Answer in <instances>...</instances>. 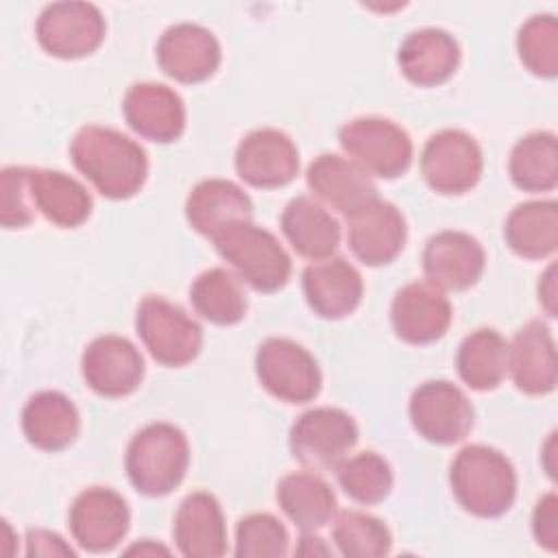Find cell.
I'll use <instances>...</instances> for the list:
<instances>
[{
    "mask_svg": "<svg viewBox=\"0 0 558 558\" xmlns=\"http://www.w3.org/2000/svg\"><path fill=\"white\" fill-rule=\"evenodd\" d=\"M70 159L96 192L111 201L135 196L148 177L146 150L111 126H81L70 142Z\"/></svg>",
    "mask_w": 558,
    "mask_h": 558,
    "instance_id": "1",
    "label": "cell"
},
{
    "mask_svg": "<svg viewBox=\"0 0 558 558\" xmlns=\"http://www.w3.org/2000/svg\"><path fill=\"white\" fill-rule=\"evenodd\" d=\"M449 484L462 510L480 519L501 517L517 497L512 462L486 445H466L456 453L449 466Z\"/></svg>",
    "mask_w": 558,
    "mask_h": 558,
    "instance_id": "2",
    "label": "cell"
},
{
    "mask_svg": "<svg viewBox=\"0 0 558 558\" xmlns=\"http://www.w3.org/2000/svg\"><path fill=\"white\" fill-rule=\"evenodd\" d=\"M190 466V442L172 423L157 421L133 434L124 456L131 486L146 497L170 495Z\"/></svg>",
    "mask_w": 558,
    "mask_h": 558,
    "instance_id": "3",
    "label": "cell"
},
{
    "mask_svg": "<svg viewBox=\"0 0 558 558\" xmlns=\"http://www.w3.org/2000/svg\"><path fill=\"white\" fill-rule=\"evenodd\" d=\"M211 242L242 283L257 292L272 294L281 290L292 275V259L281 242L253 220L231 225Z\"/></svg>",
    "mask_w": 558,
    "mask_h": 558,
    "instance_id": "4",
    "label": "cell"
},
{
    "mask_svg": "<svg viewBox=\"0 0 558 558\" xmlns=\"http://www.w3.org/2000/svg\"><path fill=\"white\" fill-rule=\"evenodd\" d=\"M135 331L150 357L168 368L190 364L203 349V327L181 305L159 294L140 301Z\"/></svg>",
    "mask_w": 558,
    "mask_h": 558,
    "instance_id": "5",
    "label": "cell"
},
{
    "mask_svg": "<svg viewBox=\"0 0 558 558\" xmlns=\"http://www.w3.org/2000/svg\"><path fill=\"white\" fill-rule=\"evenodd\" d=\"M342 150L368 174L379 179L401 177L414 157V146L403 126L381 116H360L338 133Z\"/></svg>",
    "mask_w": 558,
    "mask_h": 558,
    "instance_id": "6",
    "label": "cell"
},
{
    "mask_svg": "<svg viewBox=\"0 0 558 558\" xmlns=\"http://www.w3.org/2000/svg\"><path fill=\"white\" fill-rule=\"evenodd\" d=\"M355 418L331 405L303 412L290 427L288 445L292 458L310 471H336L357 442Z\"/></svg>",
    "mask_w": 558,
    "mask_h": 558,
    "instance_id": "7",
    "label": "cell"
},
{
    "mask_svg": "<svg viewBox=\"0 0 558 558\" xmlns=\"http://www.w3.org/2000/svg\"><path fill=\"white\" fill-rule=\"evenodd\" d=\"M255 375L275 399L307 403L318 397L323 375L314 355L290 338H266L255 351Z\"/></svg>",
    "mask_w": 558,
    "mask_h": 558,
    "instance_id": "8",
    "label": "cell"
},
{
    "mask_svg": "<svg viewBox=\"0 0 558 558\" xmlns=\"http://www.w3.org/2000/svg\"><path fill=\"white\" fill-rule=\"evenodd\" d=\"M484 155L477 140L462 129H442L421 150V174L425 183L447 196H458L477 185Z\"/></svg>",
    "mask_w": 558,
    "mask_h": 558,
    "instance_id": "9",
    "label": "cell"
},
{
    "mask_svg": "<svg viewBox=\"0 0 558 558\" xmlns=\"http://www.w3.org/2000/svg\"><path fill=\"white\" fill-rule=\"evenodd\" d=\"M408 412L418 436L434 445L464 440L475 418L469 397L447 379H429L414 388Z\"/></svg>",
    "mask_w": 558,
    "mask_h": 558,
    "instance_id": "10",
    "label": "cell"
},
{
    "mask_svg": "<svg viewBox=\"0 0 558 558\" xmlns=\"http://www.w3.org/2000/svg\"><path fill=\"white\" fill-rule=\"evenodd\" d=\"M105 17L89 2H52L44 7L35 24L39 46L57 59L92 54L105 39Z\"/></svg>",
    "mask_w": 558,
    "mask_h": 558,
    "instance_id": "11",
    "label": "cell"
},
{
    "mask_svg": "<svg viewBox=\"0 0 558 558\" xmlns=\"http://www.w3.org/2000/svg\"><path fill=\"white\" fill-rule=\"evenodd\" d=\"M70 534L85 551H111L131 527V510L124 497L109 486L81 490L68 512Z\"/></svg>",
    "mask_w": 558,
    "mask_h": 558,
    "instance_id": "12",
    "label": "cell"
},
{
    "mask_svg": "<svg viewBox=\"0 0 558 558\" xmlns=\"http://www.w3.org/2000/svg\"><path fill=\"white\" fill-rule=\"evenodd\" d=\"M81 373L96 395L118 399L140 388L146 364L140 349L129 338L105 333L85 347L81 355Z\"/></svg>",
    "mask_w": 558,
    "mask_h": 558,
    "instance_id": "13",
    "label": "cell"
},
{
    "mask_svg": "<svg viewBox=\"0 0 558 558\" xmlns=\"http://www.w3.org/2000/svg\"><path fill=\"white\" fill-rule=\"evenodd\" d=\"M299 148L290 135L279 129H255L246 133L233 157L238 177L251 187H283L299 174Z\"/></svg>",
    "mask_w": 558,
    "mask_h": 558,
    "instance_id": "14",
    "label": "cell"
},
{
    "mask_svg": "<svg viewBox=\"0 0 558 558\" xmlns=\"http://www.w3.org/2000/svg\"><path fill=\"white\" fill-rule=\"evenodd\" d=\"M163 74L183 85H196L214 76L222 50L216 35L196 22H177L168 26L155 48Z\"/></svg>",
    "mask_w": 558,
    "mask_h": 558,
    "instance_id": "15",
    "label": "cell"
},
{
    "mask_svg": "<svg viewBox=\"0 0 558 558\" xmlns=\"http://www.w3.org/2000/svg\"><path fill=\"white\" fill-rule=\"evenodd\" d=\"M425 279L442 292H460L475 286L486 266V253L477 238L458 229L434 233L421 255Z\"/></svg>",
    "mask_w": 558,
    "mask_h": 558,
    "instance_id": "16",
    "label": "cell"
},
{
    "mask_svg": "<svg viewBox=\"0 0 558 558\" xmlns=\"http://www.w3.org/2000/svg\"><path fill=\"white\" fill-rule=\"evenodd\" d=\"M305 181L318 203L336 209L344 218H351L379 198L371 174L353 159L336 153L318 155L307 166Z\"/></svg>",
    "mask_w": 558,
    "mask_h": 558,
    "instance_id": "17",
    "label": "cell"
},
{
    "mask_svg": "<svg viewBox=\"0 0 558 558\" xmlns=\"http://www.w3.org/2000/svg\"><path fill=\"white\" fill-rule=\"evenodd\" d=\"M453 318V310L442 290L429 281H412L397 290L390 303V323L408 344H432L440 340Z\"/></svg>",
    "mask_w": 558,
    "mask_h": 558,
    "instance_id": "18",
    "label": "cell"
},
{
    "mask_svg": "<svg viewBox=\"0 0 558 558\" xmlns=\"http://www.w3.org/2000/svg\"><path fill=\"white\" fill-rule=\"evenodd\" d=\"M122 116L140 137L157 144H170L185 131V105L163 83L131 85L122 98Z\"/></svg>",
    "mask_w": 558,
    "mask_h": 558,
    "instance_id": "19",
    "label": "cell"
},
{
    "mask_svg": "<svg viewBox=\"0 0 558 558\" xmlns=\"http://www.w3.org/2000/svg\"><path fill=\"white\" fill-rule=\"evenodd\" d=\"M347 220L349 248L366 266H386L405 246V218L399 207L388 201L375 198L371 205H366Z\"/></svg>",
    "mask_w": 558,
    "mask_h": 558,
    "instance_id": "20",
    "label": "cell"
},
{
    "mask_svg": "<svg viewBox=\"0 0 558 558\" xmlns=\"http://www.w3.org/2000/svg\"><path fill=\"white\" fill-rule=\"evenodd\" d=\"M301 283L312 312L327 320L353 314L364 294L360 270L344 257L333 255L305 266Z\"/></svg>",
    "mask_w": 558,
    "mask_h": 558,
    "instance_id": "21",
    "label": "cell"
},
{
    "mask_svg": "<svg viewBox=\"0 0 558 558\" xmlns=\"http://www.w3.org/2000/svg\"><path fill=\"white\" fill-rule=\"evenodd\" d=\"M508 373L514 386L532 397L549 395L556 388V344L543 320H527L514 333L508 349Z\"/></svg>",
    "mask_w": 558,
    "mask_h": 558,
    "instance_id": "22",
    "label": "cell"
},
{
    "mask_svg": "<svg viewBox=\"0 0 558 558\" xmlns=\"http://www.w3.org/2000/svg\"><path fill=\"white\" fill-rule=\"evenodd\" d=\"M397 63L412 85L436 87L456 74L460 65V46L445 28H416L399 44Z\"/></svg>",
    "mask_w": 558,
    "mask_h": 558,
    "instance_id": "23",
    "label": "cell"
},
{
    "mask_svg": "<svg viewBox=\"0 0 558 558\" xmlns=\"http://www.w3.org/2000/svg\"><path fill=\"white\" fill-rule=\"evenodd\" d=\"M177 549L187 558H218L227 551V523L218 499L207 490L190 493L172 523Z\"/></svg>",
    "mask_w": 558,
    "mask_h": 558,
    "instance_id": "24",
    "label": "cell"
},
{
    "mask_svg": "<svg viewBox=\"0 0 558 558\" xmlns=\"http://www.w3.org/2000/svg\"><path fill=\"white\" fill-rule=\"evenodd\" d=\"M185 218L196 233L214 240L231 225L251 220L253 201L229 179H203L185 198Z\"/></svg>",
    "mask_w": 558,
    "mask_h": 558,
    "instance_id": "25",
    "label": "cell"
},
{
    "mask_svg": "<svg viewBox=\"0 0 558 558\" xmlns=\"http://www.w3.org/2000/svg\"><path fill=\"white\" fill-rule=\"evenodd\" d=\"M28 194L35 211L61 229L81 227L94 207L87 187L61 170L28 168Z\"/></svg>",
    "mask_w": 558,
    "mask_h": 558,
    "instance_id": "26",
    "label": "cell"
},
{
    "mask_svg": "<svg viewBox=\"0 0 558 558\" xmlns=\"http://www.w3.org/2000/svg\"><path fill=\"white\" fill-rule=\"evenodd\" d=\"M20 423L33 447L54 453L76 440L81 414L68 395L59 390H41L24 403Z\"/></svg>",
    "mask_w": 558,
    "mask_h": 558,
    "instance_id": "27",
    "label": "cell"
},
{
    "mask_svg": "<svg viewBox=\"0 0 558 558\" xmlns=\"http://www.w3.org/2000/svg\"><path fill=\"white\" fill-rule=\"evenodd\" d=\"M281 231L290 246L305 259L318 262L336 253L340 244V225L331 211L312 196L292 198L281 218Z\"/></svg>",
    "mask_w": 558,
    "mask_h": 558,
    "instance_id": "28",
    "label": "cell"
},
{
    "mask_svg": "<svg viewBox=\"0 0 558 558\" xmlns=\"http://www.w3.org/2000/svg\"><path fill=\"white\" fill-rule=\"evenodd\" d=\"M277 504L301 532H318L338 512L331 486L314 471H294L279 480Z\"/></svg>",
    "mask_w": 558,
    "mask_h": 558,
    "instance_id": "29",
    "label": "cell"
},
{
    "mask_svg": "<svg viewBox=\"0 0 558 558\" xmlns=\"http://www.w3.org/2000/svg\"><path fill=\"white\" fill-rule=\"evenodd\" d=\"M504 238L512 253L525 259H545L558 248L556 201H530L517 205L504 225Z\"/></svg>",
    "mask_w": 558,
    "mask_h": 558,
    "instance_id": "30",
    "label": "cell"
},
{
    "mask_svg": "<svg viewBox=\"0 0 558 558\" xmlns=\"http://www.w3.org/2000/svg\"><path fill=\"white\" fill-rule=\"evenodd\" d=\"M508 340L497 329L480 327L471 331L456 355L460 379L477 392L497 388L508 375Z\"/></svg>",
    "mask_w": 558,
    "mask_h": 558,
    "instance_id": "31",
    "label": "cell"
},
{
    "mask_svg": "<svg viewBox=\"0 0 558 558\" xmlns=\"http://www.w3.org/2000/svg\"><path fill=\"white\" fill-rule=\"evenodd\" d=\"M194 312L214 325H235L246 316L248 299L242 279L227 268H207L190 286Z\"/></svg>",
    "mask_w": 558,
    "mask_h": 558,
    "instance_id": "32",
    "label": "cell"
},
{
    "mask_svg": "<svg viewBox=\"0 0 558 558\" xmlns=\"http://www.w3.org/2000/svg\"><path fill=\"white\" fill-rule=\"evenodd\" d=\"M508 174L523 192H551L558 183V142L551 131H532L517 140L508 157Z\"/></svg>",
    "mask_w": 558,
    "mask_h": 558,
    "instance_id": "33",
    "label": "cell"
},
{
    "mask_svg": "<svg viewBox=\"0 0 558 558\" xmlns=\"http://www.w3.org/2000/svg\"><path fill=\"white\" fill-rule=\"evenodd\" d=\"M336 477L344 495L362 506H373L384 501L392 490V469L375 451H362L347 456L336 466Z\"/></svg>",
    "mask_w": 558,
    "mask_h": 558,
    "instance_id": "34",
    "label": "cell"
},
{
    "mask_svg": "<svg viewBox=\"0 0 558 558\" xmlns=\"http://www.w3.org/2000/svg\"><path fill=\"white\" fill-rule=\"evenodd\" d=\"M331 523V538L342 556L381 558L390 554L392 536L381 519L360 510H344Z\"/></svg>",
    "mask_w": 558,
    "mask_h": 558,
    "instance_id": "35",
    "label": "cell"
},
{
    "mask_svg": "<svg viewBox=\"0 0 558 558\" xmlns=\"http://www.w3.org/2000/svg\"><path fill=\"white\" fill-rule=\"evenodd\" d=\"M517 52L521 63L541 78L558 74V22L551 13L527 17L517 33Z\"/></svg>",
    "mask_w": 558,
    "mask_h": 558,
    "instance_id": "36",
    "label": "cell"
},
{
    "mask_svg": "<svg viewBox=\"0 0 558 558\" xmlns=\"http://www.w3.org/2000/svg\"><path fill=\"white\" fill-rule=\"evenodd\" d=\"M288 530L270 512H253L238 521L235 556L240 558H277L288 554Z\"/></svg>",
    "mask_w": 558,
    "mask_h": 558,
    "instance_id": "37",
    "label": "cell"
},
{
    "mask_svg": "<svg viewBox=\"0 0 558 558\" xmlns=\"http://www.w3.org/2000/svg\"><path fill=\"white\" fill-rule=\"evenodd\" d=\"M2 185V207L0 222L4 229H24L35 220V207L28 194V168L26 166H4L0 174Z\"/></svg>",
    "mask_w": 558,
    "mask_h": 558,
    "instance_id": "38",
    "label": "cell"
},
{
    "mask_svg": "<svg viewBox=\"0 0 558 558\" xmlns=\"http://www.w3.org/2000/svg\"><path fill=\"white\" fill-rule=\"evenodd\" d=\"M532 534L536 543L547 549H558V497L556 493H545L532 512Z\"/></svg>",
    "mask_w": 558,
    "mask_h": 558,
    "instance_id": "39",
    "label": "cell"
},
{
    "mask_svg": "<svg viewBox=\"0 0 558 558\" xmlns=\"http://www.w3.org/2000/svg\"><path fill=\"white\" fill-rule=\"evenodd\" d=\"M26 556H76V551L50 530H28L26 532Z\"/></svg>",
    "mask_w": 558,
    "mask_h": 558,
    "instance_id": "40",
    "label": "cell"
},
{
    "mask_svg": "<svg viewBox=\"0 0 558 558\" xmlns=\"http://www.w3.org/2000/svg\"><path fill=\"white\" fill-rule=\"evenodd\" d=\"M538 301L549 316H556V264H549V268L543 272L538 281Z\"/></svg>",
    "mask_w": 558,
    "mask_h": 558,
    "instance_id": "41",
    "label": "cell"
},
{
    "mask_svg": "<svg viewBox=\"0 0 558 558\" xmlns=\"http://www.w3.org/2000/svg\"><path fill=\"white\" fill-rule=\"evenodd\" d=\"M296 556H329L331 549L323 543V538L314 536V532H303L299 545L294 547Z\"/></svg>",
    "mask_w": 558,
    "mask_h": 558,
    "instance_id": "42",
    "label": "cell"
},
{
    "mask_svg": "<svg viewBox=\"0 0 558 558\" xmlns=\"http://www.w3.org/2000/svg\"><path fill=\"white\" fill-rule=\"evenodd\" d=\"M554 453H556V432L549 434L545 447H543V466L547 475L554 480L556 477V464H554Z\"/></svg>",
    "mask_w": 558,
    "mask_h": 558,
    "instance_id": "43",
    "label": "cell"
},
{
    "mask_svg": "<svg viewBox=\"0 0 558 558\" xmlns=\"http://www.w3.org/2000/svg\"><path fill=\"white\" fill-rule=\"evenodd\" d=\"M126 554H140V556H142V554H170V549H168V547H161V545H155V543H150L148 538H144L142 543L129 547Z\"/></svg>",
    "mask_w": 558,
    "mask_h": 558,
    "instance_id": "44",
    "label": "cell"
}]
</instances>
